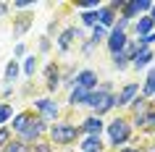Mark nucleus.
Wrapping results in <instances>:
<instances>
[{"mask_svg":"<svg viewBox=\"0 0 155 152\" xmlns=\"http://www.w3.org/2000/svg\"><path fill=\"white\" fill-rule=\"evenodd\" d=\"M87 105L95 108L97 115H100V113H105V110H110V108L116 105V97H110V84H103L100 92H92L90 100H87Z\"/></svg>","mask_w":155,"mask_h":152,"instance_id":"nucleus-1","label":"nucleus"},{"mask_svg":"<svg viewBox=\"0 0 155 152\" xmlns=\"http://www.w3.org/2000/svg\"><path fill=\"white\" fill-rule=\"evenodd\" d=\"M76 139V126L71 123H55L53 126V142L55 144H71Z\"/></svg>","mask_w":155,"mask_h":152,"instance_id":"nucleus-2","label":"nucleus"},{"mask_svg":"<svg viewBox=\"0 0 155 152\" xmlns=\"http://www.w3.org/2000/svg\"><path fill=\"white\" fill-rule=\"evenodd\" d=\"M108 134H110V142L113 144H124L126 139H129V123L121 118H116L110 126H108Z\"/></svg>","mask_w":155,"mask_h":152,"instance_id":"nucleus-3","label":"nucleus"},{"mask_svg":"<svg viewBox=\"0 0 155 152\" xmlns=\"http://www.w3.org/2000/svg\"><path fill=\"white\" fill-rule=\"evenodd\" d=\"M108 47H110V53H124L126 50V34L118 32V29H113V34H110V40H108Z\"/></svg>","mask_w":155,"mask_h":152,"instance_id":"nucleus-4","label":"nucleus"},{"mask_svg":"<svg viewBox=\"0 0 155 152\" xmlns=\"http://www.w3.org/2000/svg\"><path fill=\"white\" fill-rule=\"evenodd\" d=\"M97 84V73L95 71H82V73H76V87H84V89H90Z\"/></svg>","mask_w":155,"mask_h":152,"instance_id":"nucleus-5","label":"nucleus"},{"mask_svg":"<svg viewBox=\"0 0 155 152\" xmlns=\"http://www.w3.org/2000/svg\"><path fill=\"white\" fill-rule=\"evenodd\" d=\"M37 108H40V113H42V121H50V118H55L58 115V108H55V102H50V100H37Z\"/></svg>","mask_w":155,"mask_h":152,"instance_id":"nucleus-6","label":"nucleus"},{"mask_svg":"<svg viewBox=\"0 0 155 152\" xmlns=\"http://www.w3.org/2000/svg\"><path fill=\"white\" fill-rule=\"evenodd\" d=\"M90 95H92L90 89H84V87H76V89L71 92V97H68V102H71V105H87Z\"/></svg>","mask_w":155,"mask_h":152,"instance_id":"nucleus-7","label":"nucleus"},{"mask_svg":"<svg viewBox=\"0 0 155 152\" xmlns=\"http://www.w3.org/2000/svg\"><path fill=\"white\" fill-rule=\"evenodd\" d=\"M84 131H90V136H100V131H103V121H100V115H92V118L84 121Z\"/></svg>","mask_w":155,"mask_h":152,"instance_id":"nucleus-8","label":"nucleus"},{"mask_svg":"<svg viewBox=\"0 0 155 152\" xmlns=\"http://www.w3.org/2000/svg\"><path fill=\"white\" fill-rule=\"evenodd\" d=\"M42 123H45L42 118H40V121H34L32 126H26L24 131H21V136H24V139H37V136H40L42 131H45V126H42Z\"/></svg>","mask_w":155,"mask_h":152,"instance_id":"nucleus-9","label":"nucleus"},{"mask_svg":"<svg viewBox=\"0 0 155 152\" xmlns=\"http://www.w3.org/2000/svg\"><path fill=\"white\" fill-rule=\"evenodd\" d=\"M137 84H129V87H126V89H124V92H121V95H118V97H116V102H118V105H129L131 102V100H134V95H137Z\"/></svg>","mask_w":155,"mask_h":152,"instance_id":"nucleus-10","label":"nucleus"},{"mask_svg":"<svg viewBox=\"0 0 155 152\" xmlns=\"http://www.w3.org/2000/svg\"><path fill=\"white\" fill-rule=\"evenodd\" d=\"M150 60H153V50H147V47L137 50V55H134V66H137V68H145Z\"/></svg>","mask_w":155,"mask_h":152,"instance_id":"nucleus-11","label":"nucleus"},{"mask_svg":"<svg viewBox=\"0 0 155 152\" xmlns=\"http://www.w3.org/2000/svg\"><path fill=\"white\" fill-rule=\"evenodd\" d=\"M100 147H103V144H100V136H87L84 144H82L84 152H100Z\"/></svg>","mask_w":155,"mask_h":152,"instance_id":"nucleus-12","label":"nucleus"},{"mask_svg":"<svg viewBox=\"0 0 155 152\" xmlns=\"http://www.w3.org/2000/svg\"><path fill=\"white\" fill-rule=\"evenodd\" d=\"M153 24H155L153 18H142V21H137V34H139V37L153 34V32H150V29H153Z\"/></svg>","mask_w":155,"mask_h":152,"instance_id":"nucleus-13","label":"nucleus"},{"mask_svg":"<svg viewBox=\"0 0 155 152\" xmlns=\"http://www.w3.org/2000/svg\"><path fill=\"white\" fill-rule=\"evenodd\" d=\"M74 34H79V32H74V29H66L63 34H61V40H58V45H61V47H68V45H71V40H74Z\"/></svg>","mask_w":155,"mask_h":152,"instance_id":"nucleus-14","label":"nucleus"},{"mask_svg":"<svg viewBox=\"0 0 155 152\" xmlns=\"http://www.w3.org/2000/svg\"><path fill=\"white\" fill-rule=\"evenodd\" d=\"M11 115H13V108H11L8 102H0V126H3V123H5Z\"/></svg>","mask_w":155,"mask_h":152,"instance_id":"nucleus-15","label":"nucleus"},{"mask_svg":"<svg viewBox=\"0 0 155 152\" xmlns=\"http://www.w3.org/2000/svg\"><path fill=\"white\" fill-rule=\"evenodd\" d=\"M134 13H139V3H124V18L129 21Z\"/></svg>","mask_w":155,"mask_h":152,"instance_id":"nucleus-16","label":"nucleus"},{"mask_svg":"<svg viewBox=\"0 0 155 152\" xmlns=\"http://www.w3.org/2000/svg\"><path fill=\"white\" fill-rule=\"evenodd\" d=\"M16 76H18V66H16V60H11L8 68H5V81H16Z\"/></svg>","mask_w":155,"mask_h":152,"instance_id":"nucleus-17","label":"nucleus"},{"mask_svg":"<svg viewBox=\"0 0 155 152\" xmlns=\"http://www.w3.org/2000/svg\"><path fill=\"white\" fill-rule=\"evenodd\" d=\"M26 123H29V115H26V113H21V115H16V118H13V128H16V131H24Z\"/></svg>","mask_w":155,"mask_h":152,"instance_id":"nucleus-18","label":"nucleus"},{"mask_svg":"<svg viewBox=\"0 0 155 152\" xmlns=\"http://www.w3.org/2000/svg\"><path fill=\"white\" fill-rule=\"evenodd\" d=\"M113 8H105V11H103V13H100V24H103V26H110V24H113Z\"/></svg>","mask_w":155,"mask_h":152,"instance_id":"nucleus-19","label":"nucleus"},{"mask_svg":"<svg viewBox=\"0 0 155 152\" xmlns=\"http://www.w3.org/2000/svg\"><path fill=\"white\" fill-rule=\"evenodd\" d=\"M155 92V68L147 73V81H145V95H153Z\"/></svg>","mask_w":155,"mask_h":152,"instance_id":"nucleus-20","label":"nucleus"},{"mask_svg":"<svg viewBox=\"0 0 155 152\" xmlns=\"http://www.w3.org/2000/svg\"><path fill=\"white\" fill-rule=\"evenodd\" d=\"M48 87H50V89H55V87H58V71L53 68V66L48 68Z\"/></svg>","mask_w":155,"mask_h":152,"instance_id":"nucleus-21","label":"nucleus"},{"mask_svg":"<svg viewBox=\"0 0 155 152\" xmlns=\"http://www.w3.org/2000/svg\"><path fill=\"white\" fill-rule=\"evenodd\" d=\"M113 66L116 68H126V55H124V53H116L113 55Z\"/></svg>","mask_w":155,"mask_h":152,"instance_id":"nucleus-22","label":"nucleus"},{"mask_svg":"<svg viewBox=\"0 0 155 152\" xmlns=\"http://www.w3.org/2000/svg\"><path fill=\"white\" fill-rule=\"evenodd\" d=\"M103 37H105V29H103V26H95V34H92V45H97Z\"/></svg>","mask_w":155,"mask_h":152,"instance_id":"nucleus-23","label":"nucleus"},{"mask_svg":"<svg viewBox=\"0 0 155 152\" xmlns=\"http://www.w3.org/2000/svg\"><path fill=\"white\" fill-rule=\"evenodd\" d=\"M34 68H37V60H34V58H26V66H24L26 76H32V73H34Z\"/></svg>","mask_w":155,"mask_h":152,"instance_id":"nucleus-24","label":"nucleus"},{"mask_svg":"<svg viewBox=\"0 0 155 152\" xmlns=\"http://www.w3.org/2000/svg\"><path fill=\"white\" fill-rule=\"evenodd\" d=\"M3 152H24V147H21V142H11Z\"/></svg>","mask_w":155,"mask_h":152,"instance_id":"nucleus-25","label":"nucleus"},{"mask_svg":"<svg viewBox=\"0 0 155 152\" xmlns=\"http://www.w3.org/2000/svg\"><path fill=\"white\" fill-rule=\"evenodd\" d=\"M97 13H84V24H87V26H92V24H95V21H97Z\"/></svg>","mask_w":155,"mask_h":152,"instance_id":"nucleus-26","label":"nucleus"},{"mask_svg":"<svg viewBox=\"0 0 155 152\" xmlns=\"http://www.w3.org/2000/svg\"><path fill=\"white\" fill-rule=\"evenodd\" d=\"M26 26H29V18H21V21L16 24V34H21V32L26 29Z\"/></svg>","mask_w":155,"mask_h":152,"instance_id":"nucleus-27","label":"nucleus"},{"mask_svg":"<svg viewBox=\"0 0 155 152\" xmlns=\"http://www.w3.org/2000/svg\"><path fill=\"white\" fill-rule=\"evenodd\" d=\"M145 126H147V128L155 126V113H147V115H145Z\"/></svg>","mask_w":155,"mask_h":152,"instance_id":"nucleus-28","label":"nucleus"},{"mask_svg":"<svg viewBox=\"0 0 155 152\" xmlns=\"http://www.w3.org/2000/svg\"><path fill=\"white\" fill-rule=\"evenodd\" d=\"M8 142V131H5V128H3V131H0V150H3V144Z\"/></svg>","mask_w":155,"mask_h":152,"instance_id":"nucleus-29","label":"nucleus"},{"mask_svg":"<svg viewBox=\"0 0 155 152\" xmlns=\"http://www.w3.org/2000/svg\"><path fill=\"white\" fill-rule=\"evenodd\" d=\"M121 152H139V150H129V147H126V150H121Z\"/></svg>","mask_w":155,"mask_h":152,"instance_id":"nucleus-30","label":"nucleus"},{"mask_svg":"<svg viewBox=\"0 0 155 152\" xmlns=\"http://www.w3.org/2000/svg\"><path fill=\"white\" fill-rule=\"evenodd\" d=\"M153 21H155V5H153Z\"/></svg>","mask_w":155,"mask_h":152,"instance_id":"nucleus-31","label":"nucleus"}]
</instances>
